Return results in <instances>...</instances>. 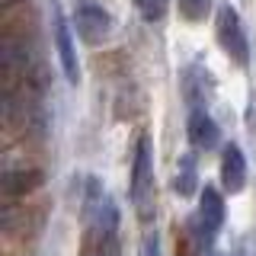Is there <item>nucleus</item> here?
Returning a JSON list of instances; mask_svg holds the SVG:
<instances>
[{"mask_svg":"<svg viewBox=\"0 0 256 256\" xmlns=\"http://www.w3.org/2000/svg\"><path fill=\"white\" fill-rule=\"evenodd\" d=\"M221 186L228 192H240L246 186V157L237 144H228L221 154Z\"/></svg>","mask_w":256,"mask_h":256,"instance_id":"nucleus-8","label":"nucleus"},{"mask_svg":"<svg viewBox=\"0 0 256 256\" xmlns=\"http://www.w3.org/2000/svg\"><path fill=\"white\" fill-rule=\"evenodd\" d=\"M54 48H58V61H61V70H64V80L68 84H80V64H77V52H74V42H70V29H68V20H64L61 10H54Z\"/></svg>","mask_w":256,"mask_h":256,"instance_id":"nucleus-5","label":"nucleus"},{"mask_svg":"<svg viewBox=\"0 0 256 256\" xmlns=\"http://www.w3.org/2000/svg\"><path fill=\"white\" fill-rule=\"evenodd\" d=\"M186 132H189L192 148H198V150H212V148H218L221 132H218V122L208 116V109H192V112H189V125H186Z\"/></svg>","mask_w":256,"mask_h":256,"instance_id":"nucleus-7","label":"nucleus"},{"mask_svg":"<svg viewBox=\"0 0 256 256\" xmlns=\"http://www.w3.org/2000/svg\"><path fill=\"white\" fill-rule=\"evenodd\" d=\"M198 186V170H196V157L182 154L180 164H176V176H173V189L176 196H192Z\"/></svg>","mask_w":256,"mask_h":256,"instance_id":"nucleus-10","label":"nucleus"},{"mask_svg":"<svg viewBox=\"0 0 256 256\" xmlns=\"http://www.w3.org/2000/svg\"><path fill=\"white\" fill-rule=\"evenodd\" d=\"M224 224V198L214 186H205L202 196H198V214H196V234H198V244H212L214 234L221 230Z\"/></svg>","mask_w":256,"mask_h":256,"instance_id":"nucleus-3","label":"nucleus"},{"mask_svg":"<svg viewBox=\"0 0 256 256\" xmlns=\"http://www.w3.org/2000/svg\"><path fill=\"white\" fill-rule=\"evenodd\" d=\"M38 182H42V173L38 170H13V166L4 170V192L6 196H22V192L36 189Z\"/></svg>","mask_w":256,"mask_h":256,"instance_id":"nucleus-9","label":"nucleus"},{"mask_svg":"<svg viewBox=\"0 0 256 256\" xmlns=\"http://www.w3.org/2000/svg\"><path fill=\"white\" fill-rule=\"evenodd\" d=\"M74 22H77L80 38H84V42H90V45L106 42V36H109V29H112L109 13L102 10L100 4H93V0H86V4H80V6H77Z\"/></svg>","mask_w":256,"mask_h":256,"instance_id":"nucleus-4","label":"nucleus"},{"mask_svg":"<svg viewBox=\"0 0 256 256\" xmlns=\"http://www.w3.org/2000/svg\"><path fill=\"white\" fill-rule=\"evenodd\" d=\"M218 42L228 52V58H234L237 68H246L250 64V38L244 32V22H240V13L230 4H224L218 10Z\"/></svg>","mask_w":256,"mask_h":256,"instance_id":"nucleus-2","label":"nucleus"},{"mask_svg":"<svg viewBox=\"0 0 256 256\" xmlns=\"http://www.w3.org/2000/svg\"><path fill=\"white\" fill-rule=\"evenodd\" d=\"M138 256H160V237H157V230H154V234H144Z\"/></svg>","mask_w":256,"mask_h":256,"instance_id":"nucleus-14","label":"nucleus"},{"mask_svg":"<svg viewBox=\"0 0 256 256\" xmlns=\"http://www.w3.org/2000/svg\"><path fill=\"white\" fill-rule=\"evenodd\" d=\"M134 6H138V13L144 16V22H160L166 13V6H170V0H134Z\"/></svg>","mask_w":256,"mask_h":256,"instance_id":"nucleus-13","label":"nucleus"},{"mask_svg":"<svg viewBox=\"0 0 256 256\" xmlns=\"http://www.w3.org/2000/svg\"><path fill=\"white\" fill-rule=\"evenodd\" d=\"M132 205L141 221L154 218V148L148 134H141L134 144V160H132Z\"/></svg>","mask_w":256,"mask_h":256,"instance_id":"nucleus-1","label":"nucleus"},{"mask_svg":"<svg viewBox=\"0 0 256 256\" xmlns=\"http://www.w3.org/2000/svg\"><path fill=\"white\" fill-rule=\"evenodd\" d=\"M86 256H122L118 250V230H90V250Z\"/></svg>","mask_w":256,"mask_h":256,"instance_id":"nucleus-11","label":"nucleus"},{"mask_svg":"<svg viewBox=\"0 0 256 256\" xmlns=\"http://www.w3.org/2000/svg\"><path fill=\"white\" fill-rule=\"evenodd\" d=\"M180 13L189 22H202L212 13V0H180Z\"/></svg>","mask_w":256,"mask_h":256,"instance_id":"nucleus-12","label":"nucleus"},{"mask_svg":"<svg viewBox=\"0 0 256 256\" xmlns=\"http://www.w3.org/2000/svg\"><path fill=\"white\" fill-rule=\"evenodd\" d=\"M214 93V80L212 74L202 68V64H189L186 70H182V96L192 102V109H202L205 100Z\"/></svg>","mask_w":256,"mask_h":256,"instance_id":"nucleus-6","label":"nucleus"},{"mask_svg":"<svg viewBox=\"0 0 256 256\" xmlns=\"http://www.w3.org/2000/svg\"><path fill=\"white\" fill-rule=\"evenodd\" d=\"M0 4H4V6H13V4H20V0H0Z\"/></svg>","mask_w":256,"mask_h":256,"instance_id":"nucleus-15","label":"nucleus"}]
</instances>
